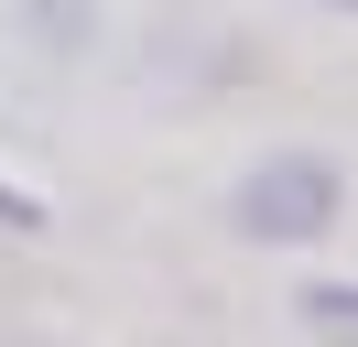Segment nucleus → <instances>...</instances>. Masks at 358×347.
Instances as JSON below:
<instances>
[{"instance_id": "nucleus-5", "label": "nucleus", "mask_w": 358, "mask_h": 347, "mask_svg": "<svg viewBox=\"0 0 358 347\" xmlns=\"http://www.w3.org/2000/svg\"><path fill=\"white\" fill-rule=\"evenodd\" d=\"M315 11H348V22H358V0H315Z\"/></svg>"}, {"instance_id": "nucleus-4", "label": "nucleus", "mask_w": 358, "mask_h": 347, "mask_svg": "<svg viewBox=\"0 0 358 347\" xmlns=\"http://www.w3.org/2000/svg\"><path fill=\"white\" fill-rule=\"evenodd\" d=\"M0 228H22V239H44L55 217H44V195H33V185H11V174H0Z\"/></svg>"}, {"instance_id": "nucleus-2", "label": "nucleus", "mask_w": 358, "mask_h": 347, "mask_svg": "<svg viewBox=\"0 0 358 347\" xmlns=\"http://www.w3.org/2000/svg\"><path fill=\"white\" fill-rule=\"evenodd\" d=\"M11 22H22V43H44V55H98V43H109V11H98V0H11Z\"/></svg>"}, {"instance_id": "nucleus-1", "label": "nucleus", "mask_w": 358, "mask_h": 347, "mask_svg": "<svg viewBox=\"0 0 358 347\" xmlns=\"http://www.w3.org/2000/svg\"><path fill=\"white\" fill-rule=\"evenodd\" d=\"M336 217H348V163H336V152H304V141L261 152V163L228 185V228H239L250 250H315Z\"/></svg>"}, {"instance_id": "nucleus-3", "label": "nucleus", "mask_w": 358, "mask_h": 347, "mask_svg": "<svg viewBox=\"0 0 358 347\" xmlns=\"http://www.w3.org/2000/svg\"><path fill=\"white\" fill-rule=\"evenodd\" d=\"M293 315L326 325V337H358V282H304V293H293Z\"/></svg>"}]
</instances>
